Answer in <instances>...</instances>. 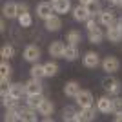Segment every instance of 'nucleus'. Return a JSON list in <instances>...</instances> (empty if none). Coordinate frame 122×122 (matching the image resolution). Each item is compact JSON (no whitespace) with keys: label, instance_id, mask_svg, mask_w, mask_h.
<instances>
[{"label":"nucleus","instance_id":"1","mask_svg":"<svg viewBox=\"0 0 122 122\" xmlns=\"http://www.w3.org/2000/svg\"><path fill=\"white\" fill-rule=\"evenodd\" d=\"M95 118V107L87 106V107H80V111H76L75 115V122H89Z\"/></svg>","mask_w":122,"mask_h":122},{"label":"nucleus","instance_id":"2","mask_svg":"<svg viewBox=\"0 0 122 122\" xmlns=\"http://www.w3.org/2000/svg\"><path fill=\"white\" fill-rule=\"evenodd\" d=\"M44 91V86L38 78H31L25 82V95H40Z\"/></svg>","mask_w":122,"mask_h":122},{"label":"nucleus","instance_id":"3","mask_svg":"<svg viewBox=\"0 0 122 122\" xmlns=\"http://www.w3.org/2000/svg\"><path fill=\"white\" fill-rule=\"evenodd\" d=\"M75 100L80 107L93 106V95H91V91H87V89H80V93L75 97Z\"/></svg>","mask_w":122,"mask_h":122},{"label":"nucleus","instance_id":"4","mask_svg":"<svg viewBox=\"0 0 122 122\" xmlns=\"http://www.w3.org/2000/svg\"><path fill=\"white\" fill-rule=\"evenodd\" d=\"M55 13V9H53V4L51 2H40V4L36 5V15L40 16V18H49L51 15Z\"/></svg>","mask_w":122,"mask_h":122},{"label":"nucleus","instance_id":"5","mask_svg":"<svg viewBox=\"0 0 122 122\" xmlns=\"http://www.w3.org/2000/svg\"><path fill=\"white\" fill-rule=\"evenodd\" d=\"M73 18H75L76 22H86L91 18V15H89V11H87V7L84 4L76 5L75 9H73Z\"/></svg>","mask_w":122,"mask_h":122},{"label":"nucleus","instance_id":"6","mask_svg":"<svg viewBox=\"0 0 122 122\" xmlns=\"http://www.w3.org/2000/svg\"><path fill=\"white\" fill-rule=\"evenodd\" d=\"M102 67H104L106 73H117L118 67H120V62H118L115 56H106V58L102 60Z\"/></svg>","mask_w":122,"mask_h":122},{"label":"nucleus","instance_id":"7","mask_svg":"<svg viewBox=\"0 0 122 122\" xmlns=\"http://www.w3.org/2000/svg\"><path fill=\"white\" fill-rule=\"evenodd\" d=\"M5 120L7 122H18L22 120V107L18 104H15L13 107H7V113H5Z\"/></svg>","mask_w":122,"mask_h":122},{"label":"nucleus","instance_id":"8","mask_svg":"<svg viewBox=\"0 0 122 122\" xmlns=\"http://www.w3.org/2000/svg\"><path fill=\"white\" fill-rule=\"evenodd\" d=\"M24 58L27 62H33V64H35V62H38V58H40V49H38V47L36 46H33V44H31V46H27L24 49Z\"/></svg>","mask_w":122,"mask_h":122},{"label":"nucleus","instance_id":"9","mask_svg":"<svg viewBox=\"0 0 122 122\" xmlns=\"http://www.w3.org/2000/svg\"><path fill=\"white\" fill-rule=\"evenodd\" d=\"M64 51H66L64 42H60V40L51 42V46H49V55L51 56H55V58H64Z\"/></svg>","mask_w":122,"mask_h":122},{"label":"nucleus","instance_id":"10","mask_svg":"<svg viewBox=\"0 0 122 122\" xmlns=\"http://www.w3.org/2000/svg\"><path fill=\"white\" fill-rule=\"evenodd\" d=\"M82 62H84V66H86V67H89V69H95V67L100 64V58H98L97 53L87 51L86 55H84V58H82Z\"/></svg>","mask_w":122,"mask_h":122},{"label":"nucleus","instance_id":"11","mask_svg":"<svg viewBox=\"0 0 122 122\" xmlns=\"http://www.w3.org/2000/svg\"><path fill=\"white\" fill-rule=\"evenodd\" d=\"M2 13H4L5 18H16V16H18V4H15V2H7V4H4Z\"/></svg>","mask_w":122,"mask_h":122},{"label":"nucleus","instance_id":"12","mask_svg":"<svg viewBox=\"0 0 122 122\" xmlns=\"http://www.w3.org/2000/svg\"><path fill=\"white\" fill-rule=\"evenodd\" d=\"M104 87H106V91L109 93V95H118L122 89L120 82L115 80V78H107V80H104Z\"/></svg>","mask_w":122,"mask_h":122},{"label":"nucleus","instance_id":"13","mask_svg":"<svg viewBox=\"0 0 122 122\" xmlns=\"http://www.w3.org/2000/svg\"><path fill=\"white\" fill-rule=\"evenodd\" d=\"M97 109L100 113H113V100H109L107 97H100L97 100Z\"/></svg>","mask_w":122,"mask_h":122},{"label":"nucleus","instance_id":"14","mask_svg":"<svg viewBox=\"0 0 122 122\" xmlns=\"http://www.w3.org/2000/svg\"><path fill=\"white\" fill-rule=\"evenodd\" d=\"M11 97H15L16 100H20L22 95H25V84H20V82H15L9 86V91H7Z\"/></svg>","mask_w":122,"mask_h":122},{"label":"nucleus","instance_id":"15","mask_svg":"<svg viewBox=\"0 0 122 122\" xmlns=\"http://www.w3.org/2000/svg\"><path fill=\"white\" fill-rule=\"evenodd\" d=\"M64 93H66V97H71V98H75L76 95L80 93V84H78V82H75V80L67 82L66 86H64Z\"/></svg>","mask_w":122,"mask_h":122},{"label":"nucleus","instance_id":"16","mask_svg":"<svg viewBox=\"0 0 122 122\" xmlns=\"http://www.w3.org/2000/svg\"><path fill=\"white\" fill-rule=\"evenodd\" d=\"M106 36H107V40H109V42L117 44V42L122 40V29H118V27H115V25H109Z\"/></svg>","mask_w":122,"mask_h":122},{"label":"nucleus","instance_id":"17","mask_svg":"<svg viewBox=\"0 0 122 122\" xmlns=\"http://www.w3.org/2000/svg\"><path fill=\"white\" fill-rule=\"evenodd\" d=\"M53 9L58 15H64V13H67L71 9V2L69 0H56V2H53Z\"/></svg>","mask_w":122,"mask_h":122},{"label":"nucleus","instance_id":"18","mask_svg":"<svg viewBox=\"0 0 122 122\" xmlns=\"http://www.w3.org/2000/svg\"><path fill=\"white\" fill-rule=\"evenodd\" d=\"M62 27V20L56 15H51L49 18H46V29L47 31H58Z\"/></svg>","mask_w":122,"mask_h":122},{"label":"nucleus","instance_id":"19","mask_svg":"<svg viewBox=\"0 0 122 122\" xmlns=\"http://www.w3.org/2000/svg\"><path fill=\"white\" fill-rule=\"evenodd\" d=\"M98 16H100V24L106 25V27H109V25L115 22V15H113V11H109V9H102Z\"/></svg>","mask_w":122,"mask_h":122},{"label":"nucleus","instance_id":"20","mask_svg":"<svg viewBox=\"0 0 122 122\" xmlns=\"http://www.w3.org/2000/svg\"><path fill=\"white\" fill-rule=\"evenodd\" d=\"M42 100H44V97H42V93H40V95H27V100H25V106H29V107H33V109H36V111H38V107H40Z\"/></svg>","mask_w":122,"mask_h":122},{"label":"nucleus","instance_id":"21","mask_svg":"<svg viewBox=\"0 0 122 122\" xmlns=\"http://www.w3.org/2000/svg\"><path fill=\"white\" fill-rule=\"evenodd\" d=\"M22 122H36V109L25 106L22 109Z\"/></svg>","mask_w":122,"mask_h":122},{"label":"nucleus","instance_id":"22","mask_svg":"<svg viewBox=\"0 0 122 122\" xmlns=\"http://www.w3.org/2000/svg\"><path fill=\"white\" fill-rule=\"evenodd\" d=\"M78 55H80V53H78V47L76 46H71V44L66 46V51H64V58H66V60L73 62V60L78 58Z\"/></svg>","mask_w":122,"mask_h":122},{"label":"nucleus","instance_id":"23","mask_svg":"<svg viewBox=\"0 0 122 122\" xmlns=\"http://www.w3.org/2000/svg\"><path fill=\"white\" fill-rule=\"evenodd\" d=\"M46 76V69H44V66H40V64H36L31 67V78H38V80H42Z\"/></svg>","mask_w":122,"mask_h":122},{"label":"nucleus","instance_id":"24","mask_svg":"<svg viewBox=\"0 0 122 122\" xmlns=\"http://www.w3.org/2000/svg\"><path fill=\"white\" fill-rule=\"evenodd\" d=\"M86 7H87V11H89V15H91V16L100 15V11H102L100 2H98V0H91L89 4H86Z\"/></svg>","mask_w":122,"mask_h":122},{"label":"nucleus","instance_id":"25","mask_svg":"<svg viewBox=\"0 0 122 122\" xmlns=\"http://www.w3.org/2000/svg\"><path fill=\"white\" fill-rule=\"evenodd\" d=\"M38 113H40V115H51V113H53V104H51V100L44 98L40 107H38Z\"/></svg>","mask_w":122,"mask_h":122},{"label":"nucleus","instance_id":"26","mask_svg":"<svg viewBox=\"0 0 122 122\" xmlns=\"http://www.w3.org/2000/svg\"><path fill=\"white\" fill-rule=\"evenodd\" d=\"M102 36H104V35H102L100 27L89 31V42H91V44H100V42H102Z\"/></svg>","mask_w":122,"mask_h":122},{"label":"nucleus","instance_id":"27","mask_svg":"<svg viewBox=\"0 0 122 122\" xmlns=\"http://www.w3.org/2000/svg\"><path fill=\"white\" fill-rule=\"evenodd\" d=\"M13 55H15V49H13V46H9V44H5V46L0 49V56H2L4 60H9Z\"/></svg>","mask_w":122,"mask_h":122},{"label":"nucleus","instance_id":"28","mask_svg":"<svg viewBox=\"0 0 122 122\" xmlns=\"http://www.w3.org/2000/svg\"><path fill=\"white\" fill-rule=\"evenodd\" d=\"M15 104H18V100H16L15 97H11L9 93L2 95V106H4V107H13Z\"/></svg>","mask_w":122,"mask_h":122},{"label":"nucleus","instance_id":"29","mask_svg":"<svg viewBox=\"0 0 122 122\" xmlns=\"http://www.w3.org/2000/svg\"><path fill=\"white\" fill-rule=\"evenodd\" d=\"M80 33H78V31H69V33H67V42H69V44H71V46H78V42H80Z\"/></svg>","mask_w":122,"mask_h":122},{"label":"nucleus","instance_id":"30","mask_svg":"<svg viewBox=\"0 0 122 122\" xmlns=\"http://www.w3.org/2000/svg\"><path fill=\"white\" fill-rule=\"evenodd\" d=\"M44 69H46V76H55L58 73V66H56L55 62H47L44 64Z\"/></svg>","mask_w":122,"mask_h":122},{"label":"nucleus","instance_id":"31","mask_svg":"<svg viewBox=\"0 0 122 122\" xmlns=\"http://www.w3.org/2000/svg\"><path fill=\"white\" fill-rule=\"evenodd\" d=\"M18 22H20L22 27H29L33 24V18H31L29 13H22V15H18Z\"/></svg>","mask_w":122,"mask_h":122},{"label":"nucleus","instance_id":"32","mask_svg":"<svg viewBox=\"0 0 122 122\" xmlns=\"http://www.w3.org/2000/svg\"><path fill=\"white\" fill-rule=\"evenodd\" d=\"M75 115H76V111L73 109V107H64V111H62V118H64L66 122L75 120Z\"/></svg>","mask_w":122,"mask_h":122},{"label":"nucleus","instance_id":"33","mask_svg":"<svg viewBox=\"0 0 122 122\" xmlns=\"http://www.w3.org/2000/svg\"><path fill=\"white\" fill-rule=\"evenodd\" d=\"M0 76H5V78L11 76V66L7 64V60H2L0 64Z\"/></svg>","mask_w":122,"mask_h":122},{"label":"nucleus","instance_id":"34","mask_svg":"<svg viewBox=\"0 0 122 122\" xmlns=\"http://www.w3.org/2000/svg\"><path fill=\"white\" fill-rule=\"evenodd\" d=\"M113 113L115 115H118V113H122V98H113Z\"/></svg>","mask_w":122,"mask_h":122},{"label":"nucleus","instance_id":"35","mask_svg":"<svg viewBox=\"0 0 122 122\" xmlns=\"http://www.w3.org/2000/svg\"><path fill=\"white\" fill-rule=\"evenodd\" d=\"M86 27H87V31H93V29H97L98 25H97V22H95V18H89V20H86Z\"/></svg>","mask_w":122,"mask_h":122},{"label":"nucleus","instance_id":"36","mask_svg":"<svg viewBox=\"0 0 122 122\" xmlns=\"http://www.w3.org/2000/svg\"><path fill=\"white\" fill-rule=\"evenodd\" d=\"M22 13H27V5L25 4H18V15H22Z\"/></svg>","mask_w":122,"mask_h":122},{"label":"nucleus","instance_id":"37","mask_svg":"<svg viewBox=\"0 0 122 122\" xmlns=\"http://www.w3.org/2000/svg\"><path fill=\"white\" fill-rule=\"evenodd\" d=\"M106 2H107L109 5H120V2H122V0H106Z\"/></svg>","mask_w":122,"mask_h":122},{"label":"nucleus","instance_id":"38","mask_svg":"<svg viewBox=\"0 0 122 122\" xmlns=\"http://www.w3.org/2000/svg\"><path fill=\"white\" fill-rule=\"evenodd\" d=\"M115 122H122V113H118L117 117H115Z\"/></svg>","mask_w":122,"mask_h":122},{"label":"nucleus","instance_id":"39","mask_svg":"<svg viewBox=\"0 0 122 122\" xmlns=\"http://www.w3.org/2000/svg\"><path fill=\"white\" fill-rule=\"evenodd\" d=\"M78 2H80V4H84V5H86V4H89L91 0H78Z\"/></svg>","mask_w":122,"mask_h":122},{"label":"nucleus","instance_id":"40","mask_svg":"<svg viewBox=\"0 0 122 122\" xmlns=\"http://www.w3.org/2000/svg\"><path fill=\"white\" fill-rule=\"evenodd\" d=\"M120 5H122V2H120Z\"/></svg>","mask_w":122,"mask_h":122}]
</instances>
